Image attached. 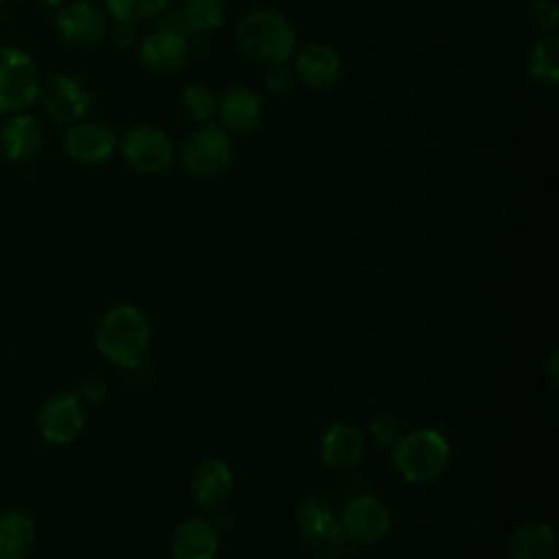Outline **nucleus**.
Segmentation results:
<instances>
[{
  "label": "nucleus",
  "instance_id": "nucleus-18",
  "mask_svg": "<svg viewBox=\"0 0 559 559\" xmlns=\"http://www.w3.org/2000/svg\"><path fill=\"white\" fill-rule=\"evenodd\" d=\"M365 454V435L352 421H334L321 437V459L334 469H349Z\"/></svg>",
  "mask_w": 559,
  "mask_h": 559
},
{
  "label": "nucleus",
  "instance_id": "nucleus-17",
  "mask_svg": "<svg viewBox=\"0 0 559 559\" xmlns=\"http://www.w3.org/2000/svg\"><path fill=\"white\" fill-rule=\"evenodd\" d=\"M218 531L203 518L181 520L170 535L173 559H216Z\"/></svg>",
  "mask_w": 559,
  "mask_h": 559
},
{
  "label": "nucleus",
  "instance_id": "nucleus-25",
  "mask_svg": "<svg viewBox=\"0 0 559 559\" xmlns=\"http://www.w3.org/2000/svg\"><path fill=\"white\" fill-rule=\"evenodd\" d=\"M103 7L114 20L140 24L144 20H153L162 9H166L168 0H103Z\"/></svg>",
  "mask_w": 559,
  "mask_h": 559
},
{
  "label": "nucleus",
  "instance_id": "nucleus-29",
  "mask_svg": "<svg viewBox=\"0 0 559 559\" xmlns=\"http://www.w3.org/2000/svg\"><path fill=\"white\" fill-rule=\"evenodd\" d=\"M111 39L118 48H133L138 46L140 41V35H138V24L135 22H122V20H116V26L111 31Z\"/></svg>",
  "mask_w": 559,
  "mask_h": 559
},
{
  "label": "nucleus",
  "instance_id": "nucleus-11",
  "mask_svg": "<svg viewBox=\"0 0 559 559\" xmlns=\"http://www.w3.org/2000/svg\"><path fill=\"white\" fill-rule=\"evenodd\" d=\"M192 55L188 35L153 28L138 41V59L140 63L155 74H173L179 72Z\"/></svg>",
  "mask_w": 559,
  "mask_h": 559
},
{
  "label": "nucleus",
  "instance_id": "nucleus-7",
  "mask_svg": "<svg viewBox=\"0 0 559 559\" xmlns=\"http://www.w3.org/2000/svg\"><path fill=\"white\" fill-rule=\"evenodd\" d=\"M37 103L59 124H74L83 120L92 107V94L83 81L72 74H52L41 81Z\"/></svg>",
  "mask_w": 559,
  "mask_h": 559
},
{
  "label": "nucleus",
  "instance_id": "nucleus-23",
  "mask_svg": "<svg viewBox=\"0 0 559 559\" xmlns=\"http://www.w3.org/2000/svg\"><path fill=\"white\" fill-rule=\"evenodd\" d=\"M181 15L188 31L212 33L225 20V4L223 0H183Z\"/></svg>",
  "mask_w": 559,
  "mask_h": 559
},
{
  "label": "nucleus",
  "instance_id": "nucleus-14",
  "mask_svg": "<svg viewBox=\"0 0 559 559\" xmlns=\"http://www.w3.org/2000/svg\"><path fill=\"white\" fill-rule=\"evenodd\" d=\"M216 116L225 131L249 133L258 129L264 118V98L253 87L234 85L218 96Z\"/></svg>",
  "mask_w": 559,
  "mask_h": 559
},
{
  "label": "nucleus",
  "instance_id": "nucleus-26",
  "mask_svg": "<svg viewBox=\"0 0 559 559\" xmlns=\"http://www.w3.org/2000/svg\"><path fill=\"white\" fill-rule=\"evenodd\" d=\"M528 17L539 35H555L559 24V7L555 0H533Z\"/></svg>",
  "mask_w": 559,
  "mask_h": 559
},
{
  "label": "nucleus",
  "instance_id": "nucleus-16",
  "mask_svg": "<svg viewBox=\"0 0 559 559\" xmlns=\"http://www.w3.org/2000/svg\"><path fill=\"white\" fill-rule=\"evenodd\" d=\"M231 489H234L231 472L227 463H223L221 459H205L194 467L190 478V491H192V500L201 509L216 511L225 507L231 498Z\"/></svg>",
  "mask_w": 559,
  "mask_h": 559
},
{
  "label": "nucleus",
  "instance_id": "nucleus-28",
  "mask_svg": "<svg viewBox=\"0 0 559 559\" xmlns=\"http://www.w3.org/2000/svg\"><path fill=\"white\" fill-rule=\"evenodd\" d=\"M262 79H264L266 90L271 94H277V96L286 94L293 87V81H295L293 70L286 63H269Z\"/></svg>",
  "mask_w": 559,
  "mask_h": 559
},
{
  "label": "nucleus",
  "instance_id": "nucleus-4",
  "mask_svg": "<svg viewBox=\"0 0 559 559\" xmlns=\"http://www.w3.org/2000/svg\"><path fill=\"white\" fill-rule=\"evenodd\" d=\"M41 74L35 59L13 44H0V114L28 111L39 96Z\"/></svg>",
  "mask_w": 559,
  "mask_h": 559
},
{
  "label": "nucleus",
  "instance_id": "nucleus-9",
  "mask_svg": "<svg viewBox=\"0 0 559 559\" xmlns=\"http://www.w3.org/2000/svg\"><path fill=\"white\" fill-rule=\"evenodd\" d=\"M391 513L389 507L369 493L349 498L338 515V528L343 537L356 544H373L389 533Z\"/></svg>",
  "mask_w": 559,
  "mask_h": 559
},
{
  "label": "nucleus",
  "instance_id": "nucleus-2",
  "mask_svg": "<svg viewBox=\"0 0 559 559\" xmlns=\"http://www.w3.org/2000/svg\"><path fill=\"white\" fill-rule=\"evenodd\" d=\"M236 44L260 63H286L295 55L297 31L284 13L253 9L238 20Z\"/></svg>",
  "mask_w": 559,
  "mask_h": 559
},
{
  "label": "nucleus",
  "instance_id": "nucleus-27",
  "mask_svg": "<svg viewBox=\"0 0 559 559\" xmlns=\"http://www.w3.org/2000/svg\"><path fill=\"white\" fill-rule=\"evenodd\" d=\"M369 432L373 437L376 443L380 445H393L397 441V437L402 435V421L400 417H395L393 413H376L369 419Z\"/></svg>",
  "mask_w": 559,
  "mask_h": 559
},
{
  "label": "nucleus",
  "instance_id": "nucleus-8",
  "mask_svg": "<svg viewBox=\"0 0 559 559\" xmlns=\"http://www.w3.org/2000/svg\"><path fill=\"white\" fill-rule=\"evenodd\" d=\"M37 432L52 445H68L79 439L85 426L81 397L70 391H57L48 395L35 417Z\"/></svg>",
  "mask_w": 559,
  "mask_h": 559
},
{
  "label": "nucleus",
  "instance_id": "nucleus-22",
  "mask_svg": "<svg viewBox=\"0 0 559 559\" xmlns=\"http://www.w3.org/2000/svg\"><path fill=\"white\" fill-rule=\"evenodd\" d=\"M528 76L542 87H555L559 81V37L539 35L528 52Z\"/></svg>",
  "mask_w": 559,
  "mask_h": 559
},
{
  "label": "nucleus",
  "instance_id": "nucleus-6",
  "mask_svg": "<svg viewBox=\"0 0 559 559\" xmlns=\"http://www.w3.org/2000/svg\"><path fill=\"white\" fill-rule=\"evenodd\" d=\"M118 151L122 159L140 175H157L166 170L175 159V144L170 135L148 122L133 124L120 140Z\"/></svg>",
  "mask_w": 559,
  "mask_h": 559
},
{
  "label": "nucleus",
  "instance_id": "nucleus-30",
  "mask_svg": "<svg viewBox=\"0 0 559 559\" xmlns=\"http://www.w3.org/2000/svg\"><path fill=\"white\" fill-rule=\"evenodd\" d=\"M155 28H166V31H175V33H183L188 35V26H186V20L181 15V9H162L157 15H155Z\"/></svg>",
  "mask_w": 559,
  "mask_h": 559
},
{
  "label": "nucleus",
  "instance_id": "nucleus-21",
  "mask_svg": "<svg viewBox=\"0 0 559 559\" xmlns=\"http://www.w3.org/2000/svg\"><path fill=\"white\" fill-rule=\"evenodd\" d=\"M509 559H552L555 535L546 522H524L509 537Z\"/></svg>",
  "mask_w": 559,
  "mask_h": 559
},
{
  "label": "nucleus",
  "instance_id": "nucleus-12",
  "mask_svg": "<svg viewBox=\"0 0 559 559\" xmlns=\"http://www.w3.org/2000/svg\"><path fill=\"white\" fill-rule=\"evenodd\" d=\"M63 148L74 162L94 166L107 162L116 153L118 138L107 124L83 118L68 127L63 135Z\"/></svg>",
  "mask_w": 559,
  "mask_h": 559
},
{
  "label": "nucleus",
  "instance_id": "nucleus-24",
  "mask_svg": "<svg viewBox=\"0 0 559 559\" xmlns=\"http://www.w3.org/2000/svg\"><path fill=\"white\" fill-rule=\"evenodd\" d=\"M181 105L192 120L203 124V122H212V118L216 116L218 96L205 83H188L181 90Z\"/></svg>",
  "mask_w": 559,
  "mask_h": 559
},
{
  "label": "nucleus",
  "instance_id": "nucleus-13",
  "mask_svg": "<svg viewBox=\"0 0 559 559\" xmlns=\"http://www.w3.org/2000/svg\"><path fill=\"white\" fill-rule=\"evenodd\" d=\"M293 76L308 90H330L343 70L338 52L325 44H308L293 55Z\"/></svg>",
  "mask_w": 559,
  "mask_h": 559
},
{
  "label": "nucleus",
  "instance_id": "nucleus-19",
  "mask_svg": "<svg viewBox=\"0 0 559 559\" xmlns=\"http://www.w3.org/2000/svg\"><path fill=\"white\" fill-rule=\"evenodd\" d=\"M37 544V524L17 507L0 511V559H28Z\"/></svg>",
  "mask_w": 559,
  "mask_h": 559
},
{
  "label": "nucleus",
  "instance_id": "nucleus-20",
  "mask_svg": "<svg viewBox=\"0 0 559 559\" xmlns=\"http://www.w3.org/2000/svg\"><path fill=\"white\" fill-rule=\"evenodd\" d=\"M295 522L304 537L312 542L338 544L343 537L338 522L334 520L332 507L321 498H304L295 507Z\"/></svg>",
  "mask_w": 559,
  "mask_h": 559
},
{
  "label": "nucleus",
  "instance_id": "nucleus-32",
  "mask_svg": "<svg viewBox=\"0 0 559 559\" xmlns=\"http://www.w3.org/2000/svg\"><path fill=\"white\" fill-rule=\"evenodd\" d=\"M4 2H7V0H0V7H2V4H4Z\"/></svg>",
  "mask_w": 559,
  "mask_h": 559
},
{
  "label": "nucleus",
  "instance_id": "nucleus-1",
  "mask_svg": "<svg viewBox=\"0 0 559 559\" xmlns=\"http://www.w3.org/2000/svg\"><path fill=\"white\" fill-rule=\"evenodd\" d=\"M96 349L120 369H135L148 349L151 328L144 312L131 304L109 308L94 334Z\"/></svg>",
  "mask_w": 559,
  "mask_h": 559
},
{
  "label": "nucleus",
  "instance_id": "nucleus-10",
  "mask_svg": "<svg viewBox=\"0 0 559 559\" xmlns=\"http://www.w3.org/2000/svg\"><path fill=\"white\" fill-rule=\"evenodd\" d=\"M109 13L92 0H68L55 15L57 35L74 46H90L105 37Z\"/></svg>",
  "mask_w": 559,
  "mask_h": 559
},
{
  "label": "nucleus",
  "instance_id": "nucleus-31",
  "mask_svg": "<svg viewBox=\"0 0 559 559\" xmlns=\"http://www.w3.org/2000/svg\"><path fill=\"white\" fill-rule=\"evenodd\" d=\"M39 2H44V4H48V7H61V4L68 2V0H39Z\"/></svg>",
  "mask_w": 559,
  "mask_h": 559
},
{
  "label": "nucleus",
  "instance_id": "nucleus-5",
  "mask_svg": "<svg viewBox=\"0 0 559 559\" xmlns=\"http://www.w3.org/2000/svg\"><path fill=\"white\" fill-rule=\"evenodd\" d=\"M234 162V142L221 124H199L181 146V166L188 175L212 179L223 175Z\"/></svg>",
  "mask_w": 559,
  "mask_h": 559
},
{
  "label": "nucleus",
  "instance_id": "nucleus-15",
  "mask_svg": "<svg viewBox=\"0 0 559 559\" xmlns=\"http://www.w3.org/2000/svg\"><path fill=\"white\" fill-rule=\"evenodd\" d=\"M44 144V129L28 111L9 114L0 124V151L9 162L22 164L33 159Z\"/></svg>",
  "mask_w": 559,
  "mask_h": 559
},
{
  "label": "nucleus",
  "instance_id": "nucleus-3",
  "mask_svg": "<svg viewBox=\"0 0 559 559\" xmlns=\"http://www.w3.org/2000/svg\"><path fill=\"white\" fill-rule=\"evenodd\" d=\"M391 459L406 483H430L445 469L450 448L441 432L417 428L397 437Z\"/></svg>",
  "mask_w": 559,
  "mask_h": 559
}]
</instances>
